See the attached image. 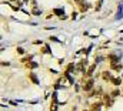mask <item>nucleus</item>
Returning <instances> with one entry per match:
<instances>
[{
  "label": "nucleus",
  "mask_w": 123,
  "mask_h": 111,
  "mask_svg": "<svg viewBox=\"0 0 123 111\" xmlns=\"http://www.w3.org/2000/svg\"><path fill=\"white\" fill-rule=\"evenodd\" d=\"M42 53H44V54H49V53H50V50H49V47H47V46H44V47L42 49Z\"/></svg>",
  "instance_id": "10"
},
{
  "label": "nucleus",
  "mask_w": 123,
  "mask_h": 111,
  "mask_svg": "<svg viewBox=\"0 0 123 111\" xmlns=\"http://www.w3.org/2000/svg\"><path fill=\"white\" fill-rule=\"evenodd\" d=\"M17 53H19V54H25V50H23L22 47H17Z\"/></svg>",
  "instance_id": "12"
},
{
  "label": "nucleus",
  "mask_w": 123,
  "mask_h": 111,
  "mask_svg": "<svg viewBox=\"0 0 123 111\" xmlns=\"http://www.w3.org/2000/svg\"><path fill=\"white\" fill-rule=\"evenodd\" d=\"M110 68H112V70H116V71H120V70L123 68V66L117 63V64H112V66H110Z\"/></svg>",
  "instance_id": "6"
},
{
  "label": "nucleus",
  "mask_w": 123,
  "mask_h": 111,
  "mask_svg": "<svg viewBox=\"0 0 123 111\" xmlns=\"http://www.w3.org/2000/svg\"><path fill=\"white\" fill-rule=\"evenodd\" d=\"M40 13H42V11H40L39 9H34V10H33V14H40Z\"/></svg>",
  "instance_id": "13"
},
{
  "label": "nucleus",
  "mask_w": 123,
  "mask_h": 111,
  "mask_svg": "<svg viewBox=\"0 0 123 111\" xmlns=\"http://www.w3.org/2000/svg\"><path fill=\"white\" fill-rule=\"evenodd\" d=\"M12 1H14V0H12Z\"/></svg>",
  "instance_id": "17"
},
{
  "label": "nucleus",
  "mask_w": 123,
  "mask_h": 111,
  "mask_svg": "<svg viewBox=\"0 0 123 111\" xmlns=\"http://www.w3.org/2000/svg\"><path fill=\"white\" fill-rule=\"evenodd\" d=\"M76 16H77V14H76V11H73V13H72V19H76Z\"/></svg>",
  "instance_id": "14"
},
{
  "label": "nucleus",
  "mask_w": 123,
  "mask_h": 111,
  "mask_svg": "<svg viewBox=\"0 0 123 111\" xmlns=\"http://www.w3.org/2000/svg\"><path fill=\"white\" fill-rule=\"evenodd\" d=\"M83 111H90V110H83Z\"/></svg>",
  "instance_id": "16"
},
{
  "label": "nucleus",
  "mask_w": 123,
  "mask_h": 111,
  "mask_svg": "<svg viewBox=\"0 0 123 111\" xmlns=\"http://www.w3.org/2000/svg\"><path fill=\"white\" fill-rule=\"evenodd\" d=\"M53 13H55V14H57V16H62V17L64 16V13H63V10H62V9H55V10H53Z\"/></svg>",
  "instance_id": "8"
},
{
  "label": "nucleus",
  "mask_w": 123,
  "mask_h": 111,
  "mask_svg": "<svg viewBox=\"0 0 123 111\" xmlns=\"http://www.w3.org/2000/svg\"><path fill=\"white\" fill-rule=\"evenodd\" d=\"M102 78H103L105 81H112V80H113V76H112L110 71H103V73H102Z\"/></svg>",
  "instance_id": "4"
},
{
  "label": "nucleus",
  "mask_w": 123,
  "mask_h": 111,
  "mask_svg": "<svg viewBox=\"0 0 123 111\" xmlns=\"http://www.w3.org/2000/svg\"><path fill=\"white\" fill-rule=\"evenodd\" d=\"M37 66H39V64H37V63H34V61H29V63L26 64V67H27V68H36Z\"/></svg>",
  "instance_id": "7"
},
{
  "label": "nucleus",
  "mask_w": 123,
  "mask_h": 111,
  "mask_svg": "<svg viewBox=\"0 0 123 111\" xmlns=\"http://www.w3.org/2000/svg\"><path fill=\"white\" fill-rule=\"evenodd\" d=\"M93 85H94V78H87V80H85V81H83L82 88H83V91L90 93V91L93 90Z\"/></svg>",
  "instance_id": "1"
},
{
  "label": "nucleus",
  "mask_w": 123,
  "mask_h": 111,
  "mask_svg": "<svg viewBox=\"0 0 123 111\" xmlns=\"http://www.w3.org/2000/svg\"><path fill=\"white\" fill-rule=\"evenodd\" d=\"M107 58H109V61H110V66H112V64H117V63H119V60H120V58H119V56L113 54V53L107 56Z\"/></svg>",
  "instance_id": "3"
},
{
  "label": "nucleus",
  "mask_w": 123,
  "mask_h": 111,
  "mask_svg": "<svg viewBox=\"0 0 123 111\" xmlns=\"http://www.w3.org/2000/svg\"><path fill=\"white\" fill-rule=\"evenodd\" d=\"M76 1H77L79 4H83V0H76Z\"/></svg>",
  "instance_id": "15"
},
{
  "label": "nucleus",
  "mask_w": 123,
  "mask_h": 111,
  "mask_svg": "<svg viewBox=\"0 0 123 111\" xmlns=\"http://www.w3.org/2000/svg\"><path fill=\"white\" fill-rule=\"evenodd\" d=\"M29 78L31 80V83H34V84H39V78L36 77V74H34V73H29Z\"/></svg>",
  "instance_id": "5"
},
{
  "label": "nucleus",
  "mask_w": 123,
  "mask_h": 111,
  "mask_svg": "<svg viewBox=\"0 0 123 111\" xmlns=\"http://www.w3.org/2000/svg\"><path fill=\"white\" fill-rule=\"evenodd\" d=\"M112 83L115 84L116 87H119V85L122 84V80H120V78H113V80H112Z\"/></svg>",
  "instance_id": "9"
},
{
  "label": "nucleus",
  "mask_w": 123,
  "mask_h": 111,
  "mask_svg": "<svg viewBox=\"0 0 123 111\" xmlns=\"http://www.w3.org/2000/svg\"><path fill=\"white\" fill-rule=\"evenodd\" d=\"M119 94H120V91H119V90H115V91H112L110 95H112V97H116V95H119Z\"/></svg>",
  "instance_id": "11"
},
{
  "label": "nucleus",
  "mask_w": 123,
  "mask_h": 111,
  "mask_svg": "<svg viewBox=\"0 0 123 111\" xmlns=\"http://www.w3.org/2000/svg\"><path fill=\"white\" fill-rule=\"evenodd\" d=\"M102 107H105V104H103L102 100H99V101H94V103H92V104L89 105V110L90 111H100Z\"/></svg>",
  "instance_id": "2"
}]
</instances>
